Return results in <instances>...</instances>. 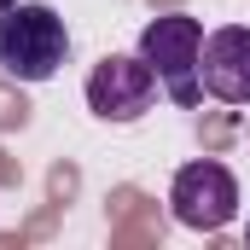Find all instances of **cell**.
Returning <instances> with one entry per match:
<instances>
[{
  "instance_id": "6da1fadb",
  "label": "cell",
  "mask_w": 250,
  "mask_h": 250,
  "mask_svg": "<svg viewBox=\"0 0 250 250\" xmlns=\"http://www.w3.org/2000/svg\"><path fill=\"white\" fill-rule=\"evenodd\" d=\"M64 53H70V29L53 6H6L0 12V70L18 82H47L59 76Z\"/></svg>"
},
{
  "instance_id": "7a4b0ae2",
  "label": "cell",
  "mask_w": 250,
  "mask_h": 250,
  "mask_svg": "<svg viewBox=\"0 0 250 250\" xmlns=\"http://www.w3.org/2000/svg\"><path fill=\"white\" fill-rule=\"evenodd\" d=\"M198 53H204V23L192 12H163L140 29V59L151 64L157 87L175 105H198L204 82H198Z\"/></svg>"
},
{
  "instance_id": "3957f363",
  "label": "cell",
  "mask_w": 250,
  "mask_h": 250,
  "mask_svg": "<svg viewBox=\"0 0 250 250\" xmlns=\"http://www.w3.org/2000/svg\"><path fill=\"white\" fill-rule=\"evenodd\" d=\"M169 204H175V221H181V227H192V233H221V227L239 215V181H233L227 163L198 157V163H187V169L175 175Z\"/></svg>"
},
{
  "instance_id": "277c9868",
  "label": "cell",
  "mask_w": 250,
  "mask_h": 250,
  "mask_svg": "<svg viewBox=\"0 0 250 250\" xmlns=\"http://www.w3.org/2000/svg\"><path fill=\"white\" fill-rule=\"evenodd\" d=\"M157 99V76L140 53H111L87 76V105L99 123H140Z\"/></svg>"
},
{
  "instance_id": "5b68a950",
  "label": "cell",
  "mask_w": 250,
  "mask_h": 250,
  "mask_svg": "<svg viewBox=\"0 0 250 250\" xmlns=\"http://www.w3.org/2000/svg\"><path fill=\"white\" fill-rule=\"evenodd\" d=\"M198 82L221 105H250V29L245 23H227V29H209L204 35Z\"/></svg>"
},
{
  "instance_id": "8992f818",
  "label": "cell",
  "mask_w": 250,
  "mask_h": 250,
  "mask_svg": "<svg viewBox=\"0 0 250 250\" xmlns=\"http://www.w3.org/2000/svg\"><path fill=\"white\" fill-rule=\"evenodd\" d=\"M245 239H250V227H245Z\"/></svg>"
}]
</instances>
